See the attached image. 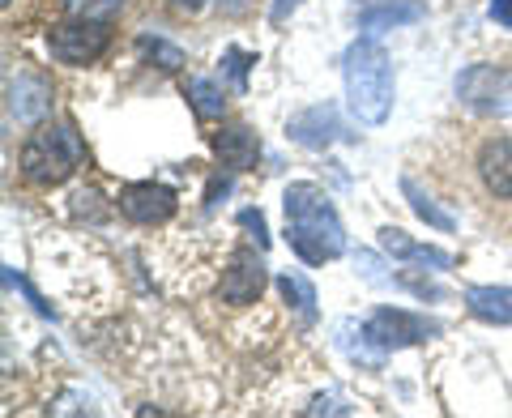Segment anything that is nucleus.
<instances>
[{
	"label": "nucleus",
	"mask_w": 512,
	"mask_h": 418,
	"mask_svg": "<svg viewBox=\"0 0 512 418\" xmlns=\"http://www.w3.org/2000/svg\"><path fill=\"white\" fill-rule=\"evenodd\" d=\"M107 47H111V26L103 18H69V22L47 30V52H52V60L73 64V69L94 64Z\"/></svg>",
	"instance_id": "4"
},
{
	"label": "nucleus",
	"mask_w": 512,
	"mask_h": 418,
	"mask_svg": "<svg viewBox=\"0 0 512 418\" xmlns=\"http://www.w3.org/2000/svg\"><path fill=\"white\" fill-rule=\"evenodd\" d=\"M116 201H120V214L128 222H141V227H158V222H167L180 209V197L167 184H154V180L124 184Z\"/></svg>",
	"instance_id": "7"
},
{
	"label": "nucleus",
	"mask_w": 512,
	"mask_h": 418,
	"mask_svg": "<svg viewBox=\"0 0 512 418\" xmlns=\"http://www.w3.org/2000/svg\"><path fill=\"white\" fill-rule=\"evenodd\" d=\"M86 158V146L82 137H77V128L69 124H43L35 128L26 141H22V154H18V167L30 184L39 188H56L64 184L69 175L82 167Z\"/></svg>",
	"instance_id": "3"
},
{
	"label": "nucleus",
	"mask_w": 512,
	"mask_h": 418,
	"mask_svg": "<svg viewBox=\"0 0 512 418\" xmlns=\"http://www.w3.org/2000/svg\"><path fill=\"white\" fill-rule=\"evenodd\" d=\"M478 175L491 197L512 201V137H491L478 150Z\"/></svg>",
	"instance_id": "11"
},
{
	"label": "nucleus",
	"mask_w": 512,
	"mask_h": 418,
	"mask_svg": "<svg viewBox=\"0 0 512 418\" xmlns=\"http://www.w3.org/2000/svg\"><path fill=\"white\" fill-rule=\"evenodd\" d=\"M9 111L22 124H39L52 111V82L39 73H18L9 77Z\"/></svg>",
	"instance_id": "10"
},
{
	"label": "nucleus",
	"mask_w": 512,
	"mask_h": 418,
	"mask_svg": "<svg viewBox=\"0 0 512 418\" xmlns=\"http://www.w3.org/2000/svg\"><path fill=\"white\" fill-rule=\"evenodd\" d=\"M342 82H346V103L355 111L359 124H384L393 111V60L389 52L363 35L346 47L342 56Z\"/></svg>",
	"instance_id": "2"
},
{
	"label": "nucleus",
	"mask_w": 512,
	"mask_h": 418,
	"mask_svg": "<svg viewBox=\"0 0 512 418\" xmlns=\"http://www.w3.org/2000/svg\"><path fill=\"white\" fill-rule=\"evenodd\" d=\"M363 333L372 337L376 350H406V346H419L431 342L440 333V320L419 316V312H406V308H376L372 316L363 320Z\"/></svg>",
	"instance_id": "5"
},
{
	"label": "nucleus",
	"mask_w": 512,
	"mask_h": 418,
	"mask_svg": "<svg viewBox=\"0 0 512 418\" xmlns=\"http://www.w3.org/2000/svg\"><path fill=\"white\" fill-rule=\"evenodd\" d=\"M282 209H286V244H291V252L303 265H329L346 252V227L320 184L312 180L291 184L282 192Z\"/></svg>",
	"instance_id": "1"
},
{
	"label": "nucleus",
	"mask_w": 512,
	"mask_h": 418,
	"mask_svg": "<svg viewBox=\"0 0 512 418\" xmlns=\"http://www.w3.org/2000/svg\"><path fill=\"white\" fill-rule=\"evenodd\" d=\"M286 133H291V141H299V146H308V150H329V146H338V141L350 137L333 103H316L308 111H299V116L286 124Z\"/></svg>",
	"instance_id": "9"
},
{
	"label": "nucleus",
	"mask_w": 512,
	"mask_h": 418,
	"mask_svg": "<svg viewBox=\"0 0 512 418\" xmlns=\"http://www.w3.org/2000/svg\"><path fill=\"white\" fill-rule=\"evenodd\" d=\"M380 248L393 256V261H410V265H431V269H453V256L444 248L431 244H414L402 227H380Z\"/></svg>",
	"instance_id": "13"
},
{
	"label": "nucleus",
	"mask_w": 512,
	"mask_h": 418,
	"mask_svg": "<svg viewBox=\"0 0 512 418\" xmlns=\"http://www.w3.org/2000/svg\"><path fill=\"white\" fill-rule=\"evenodd\" d=\"M278 291L299 312L303 325H316V291H312V282L303 278V273H278Z\"/></svg>",
	"instance_id": "17"
},
{
	"label": "nucleus",
	"mask_w": 512,
	"mask_h": 418,
	"mask_svg": "<svg viewBox=\"0 0 512 418\" xmlns=\"http://www.w3.org/2000/svg\"><path fill=\"white\" fill-rule=\"evenodd\" d=\"M423 18H427L423 0H384V5H372V9L359 13V30L363 35H380V30L410 26V22H423Z\"/></svg>",
	"instance_id": "14"
},
{
	"label": "nucleus",
	"mask_w": 512,
	"mask_h": 418,
	"mask_svg": "<svg viewBox=\"0 0 512 418\" xmlns=\"http://www.w3.org/2000/svg\"><path fill=\"white\" fill-rule=\"evenodd\" d=\"M214 154L222 167L231 171H252L256 158H261V137L252 133L248 124H227L214 133Z\"/></svg>",
	"instance_id": "12"
},
{
	"label": "nucleus",
	"mask_w": 512,
	"mask_h": 418,
	"mask_svg": "<svg viewBox=\"0 0 512 418\" xmlns=\"http://www.w3.org/2000/svg\"><path fill=\"white\" fill-rule=\"evenodd\" d=\"M222 64H227V69H231V77H235V86H239V90H244V86H248V69H252V64H256V56H252V52H239V47H231V52H227V56H222Z\"/></svg>",
	"instance_id": "21"
},
{
	"label": "nucleus",
	"mask_w": 512,
	"mask_h": 418,
	"mask_svg": "<svg viewBox=\"0 0 512 418\" xmlns=\"http://www.w3.org/2000/svg\"><path fill=\"white\" fill-rule=\"evenodd\" d=\"M239 227H248L252 239H256V248H269V227H265V214L261 209H239Z\"/></svg>",
	"instance_id": "22"
},
{
	"label": "nucleus",
	"mask_w": 512,
	"mask_h": 418,
	"mask_svg": "<svg viewBox=\"0 0 512 418\" xmlns=\"http://www.w3.org/2000/svg\"><path fill=\"white\" fill-rule=\"evenodd\" d=\"M5 5H9V0H5Z\"/></svg>",
	"instance_id": "27"
},
{
	"label": "nucleus",
	"mask_w": 512,
	"mask_h": 418,
	"mask_svg": "<svg viewBox=\"0 0 512 418\" xmlns=\"http://www.w3.org/2000/svg\"><path fill=\"white\" fill-rule=\"evenodd\" d=\"M402 192H406L410 209L427 222V227H436V231H457V218L448 214V209H440V205H436V197H431V192H423L414 175H402Z\"/></svg>",
	"instance_id": "16"
},
{
	"label": "nucleus",
	"mask_w": 512,
	"mask_h": 418,
	"mask_svg": "<svg viewBox=\"0 0 512 418\" xmlns=\"http://www.w3.org/2000/svg\"><path fill=\"white\" fill-rule=\"evenodd\" d=\"M265 282H269V273H265L261 256H256L252 248H235L227 269H222V286H218V291H222V299H227V303H235V308H248V303L261 299Z\"/></svg>",
	"instance_id": "8"
},
{
	"label": "nucleus",
	"mask_w": 512,
	"mask_h": 418,
	"mask_svg": "<svg viewBox=\"0 0 512 418\" xmlns=\"http://www.w3.org/2000/svg\"><path fill=\"white\" fill-rule=\"evenodd\" d=\"M137 47H141V56L158 60L163 69H180V64H184V52H180V47H171V43L154 39V35H141V39H137Z\"/></svg>",
	"instance_id": "19"
},
{
	"label": "nucleus",
	"mask_w": 512,
	"mask_h": 418,
	"mask_svg": "<svg viewBox=\"0 0 512 418\" xmlns=\"http://www.w3.org/2000/svg\"><path fill=\"white\" fill-rule=\"evenodd\" d=\"M457 99L478 116H508L512 111V73L500 64H470L457 73Z\"/></svg>",
	"instance_id": "6"
},
{
	"label": "nucleus",
	"mask_w": 512,
	"mask_h": 418,
	"mask_svg": "<svg viewBox=\"0 0 512 418\" xmlns=\"http://www.w3.org/2000/svg\"><path fill=\"white\" fill-rule=\"evenodd\" d=\"M5 282H9V286H22V291H26V299L35 303V308H39L43 316H56V312H52V303H47V299H43V295H39V291H35V286H30L26 278H18V273H13V269H5Z\"/></svg>",
	"instance_id": "23"
},
{
	"label": "nucleus",
	"mask_w": 512,
	"mask_h": 418,
	"mask_svg": "<svg viewBox=\"0 0 512 418\" xmlns=\"http://www.w3.org/2000/svg\"><path fill=\"white\" fill-rule=\"evenodd\" d=\"M487 18H491L495 26L512 30V0H491V5H487Z\"/></svg>",
	"instance_id": "24"
},
{
	"label": "nucleus",
	"mask_w": 512,
	"mask_h": 418,
	"mask_svg": "<svg viewBox=\"0 0 512 418\" xmlns=\"http://www.w3.org/2000/svg\"><path fill=\"white\" fill-rule=\"evenodd\" d=\"M171 5H175V9H180V13H197V9L205 5V0H171Z\"/></svg>",
	"instance_id": "26"
},
{
	"label": "nucleus",
	"mask_w": 512,
	"mask_h": 418,
	"mask_svg": "<svg viewBox=\"0 0 512 418\" xmlns=\"http://www.w3.org/2000/svg\"><path fill=\"white\" fill-rule=\"evenodd\" d=\"M64 9L73 13V18H116L124 9V0H64Z\"/></svg>",
	"instance_id": "20"
},
{
	"label": "nucleus",
	"mask_w": 512,
	"mask_h": 418,
	"mask_svg": "<svg viewBox=\"0 0 512 418\" xmlns=\"http://www.w3.org/2000/svg\"><path fill=\"white\" fill-rule=\"evenodd\" d=\"M466 308L483 325H512V286H470Z\"/></svg>",
	"instance_id": "15"
},
{
	"label": "nucleus",
	"mask_w": 512,
	"mask_h": 418,
	"mask_svg": "<svg viewBox=\"0 0 512 418\" xmlns=\"http://www.w3.org/2000/svg\"><path fill=\"white\" fill-rule=\"evenodd\" d=\"M184 94L192 99V107H197L201 120H214V116L227 111V94H222V86L210 82V77H192V82L184 86Z\"/></svg>",
	"instance_id": "18"
},
{
	"label": "nucleus",
	"mask_w": 512,
	"mask_h": 418,
	"mask_svg": "<svg viewBox=\"0 0 512 418\" xmlns=\"http://www.w3.org/2000/svg\"><path fill=\"white\" fill-rule=\"evenodd\" d=\"M303 5V0H274V5H269V22H274V26H282L286 18H291V13Z\"/></svg>",
	"instance_id": "25"
}]
</instances>
